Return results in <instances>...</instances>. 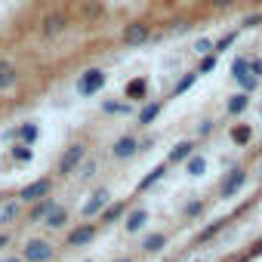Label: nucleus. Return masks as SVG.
<instances>
[{
	"instance_id": "f257e3e1",
	"label": "nucleus",
	"mask_w": 262,
	"mask_h": 262,
	"mask_svg": "<svg viewBox=\"0 0 262 262\" xmlns=\"http://www.w3.org/2000/svg\"><path fill=\"white\" fill-rule=\"evenodd\" d=\"M105 83H108V74H105L102 68H86V71L77 77V96L90 99V96L102 93V90H105Z\"/></svg>"
},
{
	"instance_id": "f03ea898",
	"label": "nucleus",
	"mask_w": 262,
	"mask_h": 262,
	"mask_svg": "<svg viewBox=\"0 0 262 262\" xmlns=\"http://www.w3.org/2000/svg\"><path fill=\"white\" fill-rule=\"evenodd\" d=\"M22 259L25 262H53L56 259V247L47 237H31L22 247Z\"/></svg>"
},
{
	"instance_id": "7ed1b4c3",
	"label": "nucleus",
	"mask_w": 262,
	"mask_h": 262,
	"mask_svg": "<svg viewBox=\"0 0 262 262\" xmlns=\"http://www.w3.org/2000/svg\"><path fill=\"white\" fill-rule=\"evenodd\" d=\"M96 234H99V225L96 222H80V225H74L71 231H68V237H65V247H90L93 241H96Z\"/></svg>"
},
{
	"instance_id": "20e7f679",
	"label": "nucleus",
	"mask_w": 262,
	"mask_h": 262,
	"mask_svg": "<svg viewBox=\"0 0 262 262\" xmlns=\"http://www.w3.org/2000/svg\"><path fill=\"white\" fill-rule=\"evenodd\" d=\"M83 158H86V145H83V142H71V145L62 151V158H59V173H62V176L74 173V170L83 164Z\"/></svg>"
},
{
	"instance_id": "39448f33",
	"label": "nucleus",
	"mask_w": 262,
	"mask_h": 262,
	"mask_svg": "<svg viewBox=\"0 0 262 262\" xmlns=\"http://www.w3.org/2000/svg\"><path fill=\"white\" fill-rule=\"evenodd\" d=\"M120 40H123V47H142L151 40V25L148 22H129V25H123Z\"/></svg>"
},
{
	"instance_id": "423d86ee",
	"label": "nucleus",
	"mask_w": 262,
	"mask_h": 262,
	"mask_svg": "<svg viewBox=\"0 0 262 262\" xmlns=\"http://www.w3.org/2000/svg\"><path fill=\"white\" fill-rule=\"evenodd\" d=\"M231 77L241 83L244 93H253L256 83H259V80L250 74V56H234V62H231Z\"/></svg>"
},
{
	"instance_id": "0eeeda50",
	"label": "nucleus",
	"mask_w": 262,
	"mask_h": 262,
	"mask_svg": "<svg viewBox=\"0 0 262 262\" xmlns=\"http://www.w3.org/2000/svg\"><path fill=\"white\" fill-rule=\"evenodd\" d=\"M244 185H247V170H244V167H234V170H228L225 179L219 182V198L228 201V198H234Z\"/></svg>"
},
{
	"instance_id": "6e6552de",
	"label": "nucleus",
	"mask_w": 262,
	"mask_h": 262,
	"mask_svg": "<svg viewBox=\"0 0 262 262\" xmlns=\"http://www.w3.org/2000/svg\"><path fill=\"white\" fill-rule=\"evenodd\" d=\"M50 191H53V179H50V176H40V179L28 182L25 188H19V201H22V204H34V201L47 198Z\"/></svg>"
},
{
	"instance_id": "1a4fd4ad",
	"label": "nucleus",
	"mask_w": 262,
	"mask_h": 262,
	"mask_svg": "<svg viewBox=\"0 0 262 262\" xmlns=\"http://www.w3.org/2000/svg\"><path fill=\"white\" fill-rule=\"evenodd\" d=\"M139 151H142V142H139L133 133L114 139V145H111V158H114V161H129V158L139 155Z\"/></svg>"
},
{
	"instance_id": "9d476101",
	"label": "nucleus",
	"mask_w": 262,
	"mask_h": 262,
	"mask_svg": "<svg viewBox=\"0 0 262 262\" xmlns=\"http://www.w3.org/2000/svg\"><path fill=\"white\" fill-rule=\"evenodd\" d=\"M68 25H71V19H68L65 13H47V16L40 19V34H43V37H59V34H65Z\"/></svg>"
},
{
	"instance_id": "9b49d317",
	"label": "nucleus",
	"mask_w": 262,
	"mask_h": 262,
	"mask_svg": "<svg viewBox=\"0 0 262 262\" xmlns=\"http://www.w3.org/2000/svg\"><path fill=\"white\" fill-rule=\"evenodd\" d=\"M108 204H111V191H108V188H99V191H93L90 201L80 207V216H83V219H93V216H99Z\"/></svg>"
},
{
	"instance_id": "f8f14e48",
	"label": "nucleus",
	"mask_w": 262,
	"mask_h": 262,
	"mask_svg": "<svg viewBox=\"0 0 262 262\" xmlns=\"http://www.w3.org/2000/svg\"><path fill=\"white\" fill-rule=\"evenodd\" d=\"M123 96L129 99V102H142L145 96H148V77H133V80H126V86H123Z\"/></svg>"
},
{
	"instance_id": "ddd939ff",
	"label": "nucleus",
	"mask_w": 262,
	"mask_h": 262,
	"mask_svg": "<svg viewBox=\"0 0 262 262\" xmlns=\"http://www.w3.org/2000/svg\"><path fill=\"white\" fill-rule=\"evenodd\" d=\"M191 155H194V142H191V139H182V142H176V145L170 148L167 164H170V167H173V164H185Z\"/></svg>"
},
{
	"instance_id": "4468645a",
	"label": "nucleus",
	"mask_w": 262,
	"mask_h": 262,
	"mask_svg": "<svg viewBox=\"0 0 262 262\" xmlns=\"http://www.w3.org/2000/svg\"><path fill=\"white\" fill-rule=\"evenodd\" d=\"M19 83V68L10 62V59H0V93L4 90H13Z\"/></svg>"
},
{
	"instance_id": "2eb2a0df",
	"label": "nucleus",
	"mask_w": 262,
	"mask_h": 262,
	"mask_svg": "<svg viewBox=\"0 0 262 262\" xmlns=\"http://www.w3.org/2000/svg\"><path fill=\"white\" fill-rule=\"evenodd\" d=\"M167 173H170V164H167V161H164V164H158V167H151V170H148V173L139 179V191H148V188H155V185H158V182H161Z\"/></svg>"
},
{
	"instance_id": "dca6fc26",
	"label": "nucleus",
	"mask_w": 262,
	"mask_h": 262,
	"mask_svg": "<svg viewBox=\"0 0 262 262\" xmlns=\"http://www.w3.org/2000/svg\"><path fill=\"white\" fill-rule=\"evenodd\" d=\"M145 222H148V210H145V207H136V210H126V222H123V228H126L129 234H136Z\"/></svg>"
},
{
	"instance_id": "f3484780",
	"label": "nucleus",
	"mask_w": 262,
	"mask_h": 262,
	"mask_svg": "<svg viewBox=\"0 0 262 262\" xmlns=\"http://www.w3.org/2000/svg\"><path fill=\"white\" fill-rule=\"evenodd\" d=\"M164 111V102H145L142 108H139V114H136V120H139V126H151L155 120H158V114Z\"/></svg>"
},
{
	"instance_id": "a211bd4d",
	"label": "nucleus",
	"mask_w": 262,
	"mask_h": 262,
	"mask_svg": "<svg viewBox=\"0 0 262 262\" xmlns=\"http://www.w3.org/2000/svg\"><path fill=\"white\" fill-rule=\"evenodd\" d=\"M56 204H53V198L47 194V198H40V201H34L31 204V210H28V222H43L47 219V213L53 210Z\"/></svg>"
},
{
	"instance_id": "6ab92c4d",
	"label": "nucleus",
	"mask_w": 262,
	"mask_h": 262,
	"mask_svg": "<svg viewBox=\"0 0 262 262\" xmlns=\"http://www.w3.org/2000/svg\"><path fill=\"white\" fill-rule=\"evenodd\" d=\"M126 210H129V207H126V201H117V204H108V207L99 213V219H102L105 225H111V222H120V219L126 216Z\"/></svg>"
},
{
	"instance_id": "aec40b11",
	"label": "nucleus",
	"mask_w": 262,
	"mask_h": 262,
	"mask_svg": "<svg viewBox=\"0 0 262 262\" xmlns=\"http://www.w3.org/2000/svg\"><path fill=\"white\" fill-rule=\"evenodd\" d=\"M65 222H68V207H53L50 213H47V219H43V225L47 228H65Z\"/></svg>"
},
{
	"instance_id": "412c9836",
	"label": "nucleus",
	"mask_w": 262,
	"mask_h": 262,
	"mask_svg": "<svg viewBox=\"0 0 262 262\" xmlns=\"http://www.w3.org/2000/svg\"><path fill=\"white\" fill-rule=\"evenodd\" d=\"M167 244H170V234L155 231V234H148V237L142 241V250H145V253H158V250H164Z\"/></svg>"
},
{
	"instance_id": "4be33fe9",
	"label": "nucleus",
	"mask_w": 262,
	"mask_h": 262,
	"mask_svg": "<svg viewBox=\"0 0 262 262\" xmlns=\"http://www.w3.org/2000/svg\"><path fill=\"white\" fill-rule=\"evenodd\" d=\"M37 136H40V126H37V123H31V120H28V123H22V126H16V139H19V142H25V145H31Z\"/></svg>"
},
{
	"instance_id": "5701e85b",
	"label": "nucleus",
	"mask_w": 262,
	"mask_h": 262,
	"mask_svg": "<svg viewBox=\"0 0 262 262\" xmlns=\"http://www.w3.org/2000/svg\"><path fill=\"white\" fill-rule=\"evenodd\" d=\"M19 204L16 201H4V204H0V225H10V222H16L19 219Z\"/></svg>"
},
{
	"instance_id": "b1692460",
	"label": "nucleus",
	"mask_w": 262,
	"mask_h": 262,
	"mask_svg": "<svg viewBox=\"0 0 262 262\" xmlns=\"http://www.w3.org/2000/svg\"><path fill=\"white\" fill-rule=\"evenodd\" d=\"M250 139H253V129L247 126V123H237V126H231V142L234 145H250Z\"/></svg>"
},
{
	"instance_id": "393cba45",
	"label": "nucleus",
	"mask_w": 262,
	"mask_h": 262,
	"mask_svg": "<svg viewBox=\"0 0 262 262\" xmlns=\"http://www.w3.org/2000/svg\"><path fill=\"white\" fill-rule=\"evenodd\" d=\"M247 105H250V93H234L231 99H228V114H244L247 111Z\"/></svg>"
},
{
	"instance_id": "a878e982",
	"label": "nucleus",
	"mask_w": 262,
	"mask_h": 262,
	"mask_svg": "<svg viewBox=\"0 0 262 262\" xmlns=\"http://www.w3.org/2000/svg\"><path fill=\"white\" fill-rule=\"evenodd\" d=\"M185 173H188V176H204V173H207V158H204V155H191V158L185 161Z\"/></svg>"
},
{
	"instance_id": "bb28decb",
	"label": "nucleus",
	"mask_w": 262,
	"mask_h": 262,
	"mask_svg": "<svg viewBox=\"0 0 262 262\" xmlns=\"http://www.w3.org/2000/svg\"><path fill=\"white\" fill-rule=\"evenodd\" d=\"M198 77H201L198 71H188V74H182V77L176 80V86H173V96H182V93H188V90L198 83Z\"/></svg>"
},
{
	"instance_id": "cd10ccee",
	"label": "nucleus",
	"mask_w": 262,
	"mask_h": 262,
	"mask_svg": "<svg viewBox=\"0 0 262 262\" xmlns=\"http://www.w3.org/2000/svg\"><path fill=\"white\" fill-rule=\"evenodd\" d=\"M225 222H228V219H216V222H210V225H207V228H204V231L198 234V244H207L210 237H216V234H219V231L225 228Z\"/></svg>"
},
{
	"instance_id": "c85d7f7f",
	"label": "nucleus",
	"mask_w": 262,
	"mask_h": 262,
	"mask_svg": "<svg viewBox=\"0 0 262 262\" xmlns=\"http://www.w3.org/2000/svg\"><path fill=\"white\" fill-rule=\"evenodd\" d=\"M237 43V31H228V34H222L216 43H213V53H225V50H231Z\"/></svg>"
},
{
	"instance_id": "c756f323",
	"label": "nucleus",
	"mask_w": 262,
	"mask_h": 262,
	"mask_svg": "<svg viewBox=\"0 0 262 262\" xmlns=\"http://www.w3.org/2000/svg\"><path fill=\"white\" fill-rule=\"evenodd\" d=\"M216 65H219V53H207V56H201L198 74H210V71H216Z\"/></svg>"
},
{
	"instance_id": "7c9ffc66",
	"label": "nucleus",
	"mask_w": 262,
	"mask_h": 262,
	"mask_svg": "<svg viewBox=\"0 0 262 262\" xmlns=\"http://www.w3.org/2000/svg\"><path fill=\"white\" fill-rule=\"evenodd\" d=\"M31 158H34V155H31V145H25V142H16V145H13V161H16V164H28Z\"/></svg>"
},
{
	"instance_id": "2f4dec72",
	"label": "nucleus",
	"mask_w": 262,
	"mask_h": 262,
	"mask_svg": "<svg viewBox=\"0 0 262 262\" xmlns=\"http://www.w3.org/2000/svg\"><path fill=\"white\" fill-rule=\"evenodd\" d=\"M80 13H83V19H99L102 16V4L99 0H86V4L80 7Z\"/></svg>"
},
{
	"instance_id": "473e14b6",
	"label": "nucleus",
	"mask_w": 262,
	"mask_h": 262,
	"mask_svg": "<svg viewBox=\"0 0 262 262\" xmlns=\"http://www.w3.org/2000/svg\"><path fill=\"white\" fill-rule=\"evenodd\" d=\"M102 111H105V114H126L129 105H126V102H111V99H108V102H102Z\"/></svg>"
},
{
	"instance_id": "72a5a7b5",
	"label": "nucleus",
	"mask_w": 262,
	"mask_h": 262,
	"mask_svg": "<svg viewBox=\"0 0 262 262\" xmlns=\"http://www.w3.org/2000/svg\"><path fill=\"white\" fill-rule=\"evenodd\" d=\"M194 53H198V56H207V53H213V40H210V37H201V40H194Z\"/></svg>"
},
{
	"instance_id": "f704fd0d",
	"label": "nucleus",
	"mask_w": 262,
	"mask_h": 262,
	"mask_svg": "<svg viewBox=\"0 0 262 262\" xmlns=\"http://www.w3.org/2000/svg\"><path fill=\"white\" fill-rule=\"evenodd\" d=\"M77 170H80L83 179H90V176H96V161H93V158H83V164H80Z\"/></svg>"
},
{
	"instance_id": "c9c22d12",
	"label": "nucleus",
	"mask_w": 262,
	"mask_h": 262,
	"mask_svg": "<svg viewBox=\"0 0 262 262\" xmlns=\"http://www.w3.org/2000/svg\"><path fill=\"white\" fill-rule=\"evenodd\" d=\"M204 213V201H191V204H185V216L188 219H198Z\"/></svg>"
},
{
	"instance_id": "e433bc0d",
	"label": "nucleus",
	"mask_w": 262,
	"mask_h": 262,
	"mask_svg": "<svg viewBox=\"0 0 262 262\" xmlns=\"http://www.w3.org/2000/svg\"><path fill=\"white\" fill-rule=\"evenodd\" d=\"M259 25H262V13H253L241 22V28H259Z\"/></svg>"
},
{
	"instance_id": "4c0bfd02",
	"label": "nucleus",
	"mask_w": 262,
	"mask_h": 262,
	"mask_svg": "<svg viewBox=\"0 0 262 262\" xmlns=\"http://www.w3.org/2000/svg\"><path fill=\"white\" fill-rule=\"evenodd\" d=\"M250 74L256 80H262V59H250Z\"/></svg>"
},
{
	"instance_id": "58836bf2",
	"label": "nucleus",
	"mask_w": 262,
	"mask_h": 262,
	"mask_svg": "<svg viewBox=\"0 0 262 262\" xmlns=\"http://www.w3.org/2000/svg\"><path fill=\"white\" fill-rule=\"evenodd\" d=\"M213 126H216L213 120H204V123L198 126V133H201V136H207V133H210V129H213Z\"/></svg>"
},
{
	"instance_id": "ea45409f",
	"label": "nucleus",
	"mask_w": 262,
	"mask_h": 262,
	"mask_svg": "<svg viewBox=\"0 0 262 262\" xmlns=\"http://www.w3.org/2000/svg\"><path fill=\"white\" fill-rule=\"evenodd\" d=\"M259 253H262V241H256V244H253V250H250V256H259Z\"/></svg>"
},
{
	"instance_id": "a19ab883",
	"label": "nucleus",
	"mask_w": 262,
	"mask_h": 262,
	"mask_svg": "<svg viewBox=\"0 0 262 262\" xmlns=\"http://www.w3.org/2000/svg\"><path fill=\"white\" fill-rule=\"evenodd\" d=\"M0 262H25V259H22V256H4Z\"/></svg>"
},
{
	"instance_id": "79ce46f5",
	"label": "nucleus",
	"mask_w": 262,
	"mask_h": 262,
	"mask_svg": "<svg viewBox=\"0 0 262 262\" xmlns=\"http://www.w3.org/2000/svg\"><path fill=\"white\" fill-rule=\"evenodd\" d=\"M7 244H10V234H7V231H4V234H0V250H4V247H7Z\"/></svg>"
},
{
	"instance_id": "37998d69",
	"label": "nucleus",
	"mask_w": 262,
	"mask_h": 262,
	"mask_svg": "<svg viewBox=\"0 0 262 262\" xmlns=\"http://www.w3.org/2000/svg\"><path fill=\"white\" fill-rule=\"evenodd\" d=\"M213 4H216V7H228V4H231V0H213Z\"/></svg>"
},
{
	"instance_id": "c03bdc74",
	"label": "nucleus",
	"mask_w": 262,
	"mask_h": 262,
	"mask_svg": "<svg viewBox=\"0 0 262 262\" xmlns=\"http://www.w3.org/2000/svg\"><path fill=\"white\" fill-rule=\"evenodd\" d=\"M114 262H133V259H129V256H120V259H114Z\"/></svg>"
},
{
	"instance_id": "a18cd8bd",
	"label": "nucleus",
	"mask_w": 262,
	"mask_h": 262,
	"mask_svg": "<svg viewBox=\"0 0 262 262\" xmlns=\"http://www.w3.org/2000/svg\"><path fill=\"white\" fill-rule=\"evenodd\" d=\"M4 201H7V194H4V191H0V204H4Z\"/></svg>"
},
{
	"instance_id": "49530a36",
	"label": "nucleus",
	"mask_w": 262,
	"mask_h": 262,
	"mask_svg": "<svg viewBox=\"0 0 262 262\" xmlns=\"http://www.w3.org/2000/svg\"><path fill=\"white\" fill-rule=\"evenodd\" d=\"M256 155H259V158H262V148H259V151H256Z\"/></svg>"
},
{
	"instance_id": "de8ad7c7",
	"label": "nucleus",
	"mask_w": 262,
	"mask_h": 262,
	"mask_svg": "<svg viewBox=\"0 0 262 262\" xmlns=\"http://www.w3.org/2000/svg\"><path fill=\"white\" fill-rule=\"evenodd\" d=\"M83 262H93V259H83Z\"/></svg>"
}]
</instances>
